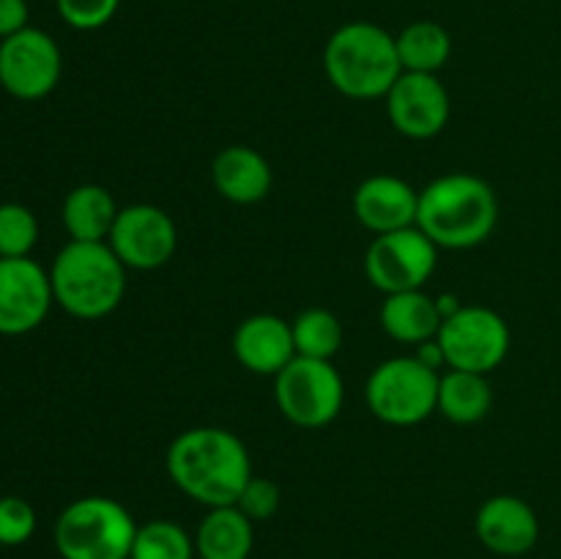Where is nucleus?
<instances>
[{
	"mask_svg": "<svg viewBox=\"0 0 561 559\" xmlns=\"http://www.w3.org/2000/svg\"><path fill=\"white\" fill-rule=\"evenodd\" d=\"M168 475L195 502L228 507L239 502L252 477V460L244 442L225 427H190L168 449Z\"/></svg>",
	"mask_w": 561,
	"mask_h": 559,
	"instance_id": "obj_1",
	"label": "nucleus"
},
{
	"mask_svg": "<svg viewBox=\"0 0 561 559\" xmlns=\"http://www.w3.org/2000/svg\"><path fill=\"white\" fill-rule=\"evenodd\" d=\"M499 223L496 192L471 173H449L420 192L416 228L444 250L482 244Z\"/></svg>",
	"mask_w": 561,
	"mask_h": 559,
	"instance_id": "obj_2",
	"label": "nucleus"
},
{
	"mask_svg": "<svg viewBox=\"0 0 561 559\" xmlns=\"http://www.w3.org/2000/svg\"><path fill=\"white\" fill-rule=\"evenodd\" d=\"M55 305L82 321L110 316L126 294V266L107 241H69L49 269Z\"/></svg>",
	"mask_w": 561,
	"mask_h": 559,
	"instance_id": "obj_3",
	"label": "nucleus"
},
{
	"mask_svg": "<svg viewBox=\"0 0 561 559\" xmlns=\"http://www.w3.org/2000/svg\"><path fill=\"white\" fill-rule=\"evenodd\" d=\"M329 82L348 99H381L403 75L398 42L373 22H348L337 27L323 49Z\"/></svg>",
	"mask_w": 561,
	"mask_h": 559,
	"instance_id": "obj_4",
	"label": "nucleus"
},
{
	"mask_svg": "<svg viewBox=\"0 0 561 559\" xmlns=\"http://www.w3.org/2000/svg\"><path fill=\"white\" fill-rule=\"evenodd\" d=\"M137 524L110 497H82L66 504L53 529L60 559H124L131 554Z\"/></svg>",
	"mask_w": 561,
	"mask_h": 559,
	"instance_id": "obj_5",
	"label": "nucleus"
},
{
	"mask_svg": "<svg viewBox=\"0 0 561 559\" xmlns=\"http://www.w3.org/2000/svg\"><path fill=\"white\" fill-rule=\"evenodd\" d=\"M438 370L416 356H392L367 378V406L387 425H420L438 411Z\"/></svg>",
	"mask_w": 561,
	"mask_h": 559,
	"instance_id": "obj_6",
	"label": "nucleus"
},
{
	"mask_svg": "<svg viewBox=\"0 0 561 559\" xmlns=\"http://www.w3.org/2000/svg\"><path fill=\"white\" fill-rule=\"evenodd\" d=\"M343 378L327 360L296 356L274 376V400L285 420L299 427H323L343 409Z\"/></svg>",
	"mask_w": 561,
	"mask_h": 559,
	"instance_id": "obj_7",
	"label": "nucleus"
},
{
	"mask_svg": "<svg viewBox=\"0 0 561 559\" xmlns=\"http://www.w3.org/2000/svg\"><path fill=\"white\" fill-rule=\"evenodd\" d=\"M449 370H471L488 376L510 351V327L491 307H460L444 318L436 334Z\"/></svg>",
	"mask_w": 561,
	"mask_h": 559,
	"instance_id": "obj_8",
	"label": "nucleus"
},
{
	"mask_svg": "<svg viewBox=\"0 0 561 559\" xmlns=\"http://www.w3.org/2000/svg\"><path fill=\"white\" fill-rule=\"evenodd\" d=\"M438 247L416 225L373 239L365 255V274L383 294L420 290L436 272Z\"/></svg>",
	"mask_w": 561,
	"mask_h": 559,
	"instance_id": "obj_9",
	"label": "nucleus"
},
{
	"mask_svg": "<svg viewBox=\"0 0 561 559\" xmlns=\"http://www.w3.org/2000/svg\"><path fill=\"white\" fill-rule=\"evenodd\" d=\"M64 58L49 33L22 27L0 42V88L20 102L49 96L60 82Z\"/></svg>",
	"mask_w": 561,
	"mask_h": 559,
	"instance_id": "obj_10",
	"label": "nucleus"
},
{
	"mask_svg": "<svg viewBox=\"0 0 561 559\" xmlns=\"http://www.w3.org/2000/svg\"><path fill=\"white\" fill-rule=\"evenodd\" d=\"M107 244L126 269L151 272L164 266L179 247V230L168 212L151 203H135L121 208Z\"/></svg>",
	"mask_w": 561,
	"mask_h": 559,
	"instance_id": "obj_11",
	"label": "nucleus"
},
{
	"mask_svg": "<svg viewBox=\"0 0 561 559\" xmlns=\"http://www.w3.org/2000/svg\"><path fill=\"white\" fill-rule=\"evenodd\" d=\"M53 301L49 272L33 258H0V334L20 338L38 329Z\"/></svg>",
	"mask_w": 561,
	"mask_h": 559,
	"instance_id": "obj_12",
	"label": "nucleus"
},
{
	"mask_svg": "<svg viewBox=\"0 0 561 559\" xmlns=\"http://www.w3.org/2000/svg\"><path fill=\"white\" fill-rule=\"evenodd\" d=\"M383 99L392 126L411 140H431L449 121V93L436 75L403 71Z\"/></svg>",
	"mask_w": 561,
	"mask_h": 559,
	"instance_id": "obj_13",
	"label": "nucleus"
},
{
	"mask_svg": "<svg viewBox=\"0 0 561 559\" xmlns=\"http://www.w3.org/2000/svg\"><path fill=\"white\" fill-rule=\"evenodd\" d=\"M474 532L488 551L499 557H524L540 540V518L520 497L499 493L477 510Z\"/></svg>",
	"mask_w": 561,
	"mask_h": 559,
	"instance_id": "obj_14",
	"label": "nucleus"
},
{
	"mask_svg": "<svg viewBox=\"0 0 561 559\" xmlns=\"http://www.w3.org/2000/svg\"><path fill=\"white\" fill-rule=\"evenodd\" d=\"M233 354L250 373L277 376L296 360L294 329L272 312L244 318L233 334Z\"/></svg>",
	"mask_w": 561,
	"mask_h": 559,
	"instance_id": "obj_15",
	"label": "nucleus"
},
{
	"mask_svg": "<svg viewBox=\"0 0 561 559\" xmlns=\"http://www.w3.org/2000/svg\"><path fill=\"white\" fill-rule=\"evenodd\" d=\"M420 192L411 190L398 175H370L354 195L356 219L376 236L416 225Z\"/></svg>",
	"mask_w": 561,
	"mask_h": 559,
	"instance_id": "obj_16",
	"label": "nucleus"
},
{
	"mask_svg": "<svg viewBox=\"0 0 561 559\" xmlns=\"http://www.w3.org/2000/svg\"><path fill=\"white\" fill-rule=\"evenodd\" d=\"M211 179L219 195L239 206L263 201L272 190V168L250 146H228L211 164Z\"/></svg>",
	"mask_w": 561,
	"mask_h": 559,
	"instance_id": "obj_17",
	"label": "nucleus"
},
{
	"mask_svg": "<svg viewBox=\"0 0 561 559\" xmlns=\"http://www.w3.org/2000/svg\"><path fill=\"white\" fill-rule=\"evenodd\" d=\"M444 318L438 305L425 290H403V294H389L381 305V327L398 343L422 345L427 340H436Z\"/></svg>",
	"mask_w": 561,
	"mask_h": 559,
	"instance_id": "obj_18",
	"label": "nucleus"
},
{
	"mask_svg": "<svg viewBox=\"0 0 561 559\" xmlns=\"http://www.w3.org/2000/svg\"><path fill=\"white\" fill-rule=\"evenodd\" d=\"M252 546V521L236 504L208 510L195 532L197 559H250Z\"/></svg>",
	"mask_w": 561,
	"mask_h": 559,
	"instance_id": "obj_19",
	"label": "nucleus"
},
{
	"mask_svg": "<svg viewBox=\"0 0 561 559\" xmlns=\"http://www.w3.org/2000/svg\"><path fill=\"white\" fill-rule=\"evenodd\" d=\"M121 208L99 184H80L64 201V228L71 241H107Z\"/></svg>",
	"mask_w": 561,
	"mask_h": 559,
	"instance_id": "obj_20",
	"label": "nucleus"
},
{
	"mask_svg": "<svg viewBox=\"0 0 561 559\" xmlns=\"http://www.w3.org/2000/svg\"><path fill=\"white\" fill-rule=\"evenodd\" d=\"M493 392L482 373L449 370L438 381V411L455 425H474L491 411Z\"/></svg>",
	"mask_w": 561,
	"mask_h": 559,
	"instance_id": "obj_21",
	"label": "nucleus"
},
{
	"mask_svg": "<svg viewBox=\"0 0 561 559\" xmlns=\"http://www.w3.org/2000/svg\"><path fill=\"white\" fill-rule=\"evenodd\" d=\"M403 71H420V75H436L453 55V38L438 22L420 20L405 25L394 36Z\"/></svg>",
	"mask_w": 561,
	"mask_h": 559,
	"instance_id": "obj_22",
	"label": "nucleus"
},
{
	"mask_svg": "<svg viewBox=\"0 0 561 559\" xmlns=\"http://www.w3.org/2000/svg\"><path fill=\"white\" fill-rule=\"evenodd\" d=\"M290 329H294L296 356L332 362V356L343 345V323L323 307H310V310L299 312Z\"/></svg>",
	"mask_w": 561,
	"mask_h": 559,
	"instance_id": "obj_23",
	"label": "nucleus"
},
{
	"mask_svg": "<svg viewBox=\"0 0 561 559\" xmlns=\"http://www.w3.org/2000/svg\"><path fill=\"white\" fill-rule=\"evenodd\" d=\"M131 559H195V537L181 524L168 518L148 521L137 526L131 543Z\"/></svg>",
	"mask_w": 561,
	"mask_h": 559,
	"instance_id": "obj_24",
	"label": "nucleus"
},
{
	"mask_svg": "<svg viewBox=\"0 0 561 559\" xmlns=\"http://www.w3.org/2000/svg\"><path fill=\"white\" fill-rule=\"evenodd\" d=\"M36 241V214L22 203H0V258H27Z\"/></svg>",
	"mask_w": 561,
	"mask_h": 559,
	"instance_id": "obj_25",
	"label": "nucleus"
},
{
	"mask_svg": "<svg viewBox=\"0 0 561 559\" xmlns=\"http://www.w3.org/2000/svg\"><path fill=\"white\" fill-rule=\"evenodd\" d=\"M36 532V510L22 497H0V546H22Z\"/></svg>",
	"mask_w": 561,
	"mask_h": 559,
	"instance_id": "obj_26",
	"label": "nucleus"
},
{
	"mask_svg": "<svg viewBox=\"0 0 561 559\" xmlns=\"http://www.w3.org/2000/svg\"><path fill=\"white\" fill-rule=\"evenodd\" d=\"M118 3L121 0H55L58 14L75 31H96L107 25L118 11Z\"/></svg>",
	"mask_w": 561,
	"mask_h": 559,
	"instance_id": "obj_27",
	"label": "nucleus"
},
{
	"mask_svg": "<svg viewBox=\"0 0 561 559\" xmlns=\"http://www.w3.org/2000/svg\"><path fill=\"white\" fill-rule=\"evenodd\" d=\"M279 502H283V493H279V486L268 477H250V482L241 491L236 507L247 515V518L255 524V521H268L279 510Z\"/></svg>",
	"mask_w": 561,
	"mask_h": 559,
	"instance_id": "obj_28",
	"label": "nucleus"
},
{
	"mask_svg": "<svg viewBox=\"0 0 561 559\" xmlns=\"http://www.w3.org/2000/svg\"><path fill=\"white\" fill-rule=\"evenodd\" d=\"M27 27L25 0H0V42Z\"/></svg>",
	"mask_w": 561,
	"mask_h": 559,
	"instance_id": "obj_29",
	"label": "nucleus"
},
{
	"mask_svg": "<svg viewBox=\"0 0 561 559\" xmlns=\"http://www.w3.org/2000/svg\"><path fill=\"white\" fill-rule=\"evenodd\" d=\"M124 559H131V557H124Z\"/></svg>",
	"mask_w": 561,
	"mask_h": 559,
	"instance_id": "obj_30",
	"label": "nucleus"
}]
</instances>
